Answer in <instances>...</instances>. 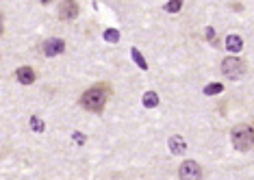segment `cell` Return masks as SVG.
<instances>
[{
    "label": "cell",
    "instance_id": "cell-8",
    "mask_svg": "<svg viewBox=\"0 0 254 180\" xmlns=\"http://www.w3.org/2000/svg\"><path fill=\"white\" fill-rule=\"evenodd\" d=\"M167 146H170V152H172V154H185V152H187V141H185L181 135L170 137Z\"/></svg>",
    "mask_w": 254,
    "mask_h": 180
},
{
    "label": "cell",
    "instance_id": "cell-17",
    "mask_svg": "<svg viewBox=\"0 0 254 180\" xmlns=\"http://www.w3.org/2000/svg\"><path fill=\"white\" fill-rule=\"evenodd\" d=\"M39 2H42V4H50V2H53V0H39Z\"/></svg>",
    "mask_w": 254,
    "mask_h": 180
},
{
    "label": "cell",
    "instance_id": "cell-3",
    "mask_svg": "<svg viewBox=\"0 0 254 180\" xmlns=\"http://www.w3.org/2000/svg\"><path fill=\"white\" fill-rule=\"evenodd\" d=\"M246 61L244 59H239V57H226V59L222 61V74L226 78L230 80H237V78H241L246 74Z\"/></svg>",
    "mask_w": 254,
    "mask_h": 180
},
{
    "label": "cell",
    "instance_id": "cell-11",
    "mask_svg": "<svg viewBox=\"0 0 254 180\" xmlns=\"http://www.w3.org/2000/svg\"><path fill=\"white\" fill-rule=\"evenodd\" d=\"M130 55H132V61L137 63L141 69H148V63H146V59H143V55L137 48H130Z\"/></svg>",
    "mask_w": 254,
    "mask_h": 180
},
{
    "label": "cell",
    "instance_id": "cell-9",
    "mask_svg": "<svg viewBox=\"0 0 254 180\" xmlns=\"http://www.w3.org/2000/svg\"><path fill=\"white\" fill-rule=\"evenodd\" d=\"M241 48H244V39L239 37V35H228L226 37V50L228 52H241Z\"/></svg>",
    "mask_w": 254,
    "mask_h": 180
},
{
    "label": "cell",
    "instance_id": "cell-14",
    "mask_svg": "<svg viewBox=\"0 0 254 180\" xmlns=\"http://www.w3.org/2000/svg\"><path fill=\"white\" fill-rule=\"evenodd\" d=\"M181 9H183V0H170L165 4V11H170V13H178Z\"/></svg>",
    "mask_w": 254,
    "mask_h": 180
},
{
    "label": "cell",
    "instance_id": "cell-10",
    "mask_svg": "<svg viewBox=\"0 0 254 180\" xmlns=\"http://www.w3.org/2000/svg\"><path fill=\"white\" fill-rule=\"evenodd\" d=\"M157 104H159L157 91H146V94H143V107H146V109H154Z\"/></svg>",
    "mask_w": 254,
    "mask_h": 180
},
{
    "label": "cell",
    "instance_id": "cell-5",
    "mask_svg": "<svg viewBox=\"0 0 254 180\" xmlns=\"http://www.w3.org/2000/svg\"><path fill=\"white\" fill-rule=\"evenodd\" d=\"M78 13H80V7H78L76 0H61V4H59V17L61 20H65V22L76 20Z\"/></svg>",
    "mask_w": 254,
    "mask_h": 180
},
{
    "label": "cell",
    "instance_id": "cell-15",
    "mask_svg": "<svg viewBox=\"0 0 254 180\" xmlns=\"http://www.w3.org/2000/svg\"><path fill=\"white\" fill-rule=\"evenodd\" d=\"M31 128L35 130V132H44V121L33 115V118H31Z\"/></svg>",
    "mask_w": 254,
    "mask_h": 180
},
{
    "label": "cell",
    "instance_id": "cell-4",
    "mask_svg": "<svg viewBox=\"0 0 254 180\" xmlns=\"http://www.w3.org/2000/svg\"><path fill=\"white\" fill-rule=\"evenodd\" d=\"M202 176H204V172H202V167L195 161H185L178 167V178H183V180H200Z\"/></svg>",
    "mask_w": 254,
    "mask_h": 180
},
{
    "label": "cell",
    "instance_id": "cell-1",
    "mask_svg": "<svg viewBox=\"0 0 254 180\" xmlns=\"http://www.w3.org/2000/svg\"><path fill=\"white\" fill-rule=\"evenodd\" d=\"M111 94H113V89H111V85L109 83H96V85H91L83 96H80L78 102H80V107H83L85 111L102 113L105 111V107H107V102H109V98H111Z\"/></svg>",
    "mask_w": 254,
    "mask_h": 180
},
{
    "label": "cell",
    "instance_id": "cell-2",
    "mask_svg": "<svg viewBox=\"0 0 254 180\" xmlns=\"http://www.w3.org/2000/svg\"><path fill=\"white\" fill-rule=\"evenodd\" d=\"M230 141L239 152H248L254 146V128L250 124H237L230 130Z\"/></svg>",
    "mask_w": 254,
    "mask_h": 180
},
{
    "label": "cell",
    "instance_id": "cell-7",
    "mask_svg": "<svg viewBox=\"0 0 254 180\" xmlns=\"http://www.w3.org/2000/svg\"><path fill=\"white\" fill-rule=\"evenodd\" d=\"M15 78H18V83H22V85H33L37 78V72L28 65H22L15 69Z\"/></svg>",
    "mask_w": 254,
    "mask_h": 180
},
{
    "label": "cell",
    "instance_id": "cell-12",
    "mask_svg": "<svg viewBox=\"0 0 254 180\" xmlns=\"http://www.w3.org/2000/svg\"><path fill=\"white\" fill-rule=\"evenodd\" d=\"M222 91H224V85L222 83H211V85L204 87V94L206 96H217V94H222Z\"/></svg>",
    "mask_w": 254,
    "mask_h": 180
},
{
    "label": "cell",
    "instance_id": "cell-6",
    "mask_svg": "<svg viewBox=\"0 0 254 180\" xmlns=\"http://www.w3.org/2000/svg\"><path fill=\"white\" fill-rule=\"evenodd\" d=\"M42 50L46 57H59L65 52V42H63L61 37H50L42 44Z\"/></svg>",
    "mask_w": 254,
    "mask_h": 180
},
{
    "label": "cell",
    "instance_id": "cell-16",
    "mask_svg": "<svg viewBox=\"0 0 254 180\" xmlns=\"http://www.w3.org/2000/svg\"><path fill=\"white\" fill-rule=\"evenodd\" d=\"M74 141H76V143H85V137L80 135V132H74Z\"/></svg>",
    "mask_w": 254,
    "mask_h": 180
},
{
    "label": "cell",
    "instance_id": "cell-13",
    "mask_svg": "<svg viewBox=\"0 0 254 180\" xmlns=\"http://www.w3.org/2000/svg\"><path fill=\"white\" fill-rule=\"evenodd\" d=\"M105 39L109 44H118L120 42V31H118V28H107V31H105Z\"/></svg>",
    "mask_w": 254,
    "mask_h": 180
}]
</instances>
